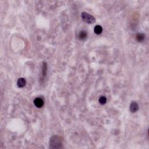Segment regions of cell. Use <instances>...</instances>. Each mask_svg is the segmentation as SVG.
<instances>
[{
	"mask_svg": "<svg viewBox=\"0 0 149 149\" xmlns=\"http://www.w3.org/2000/svg\"><path fill=\"white\" fill-rule=\"evenodd\" d=\"M62 147L61 137L58 136H53L50 140V147L52 149H59Z\"/></svg>",
	"mask_w": 149,
	"mask_h": 149,
	"instance_id": "6da1fadb",
	"label": "cell"
},
{
	"mask_svg": "<svg viewBox=\"0 0 149 149\" xmlns=\"http://www.w3.org/2000/svg\"><path fill=\"white\" fill-rule=\"evenodd\" d=\"M82 18L83 21L86 22L87 23H89V24H92L96 22L95 18L93 16L87 13V12H82Z\"/></svg>",
	"mask_w": 149,
	"mask_h": 149,
	"instance_id": "7a4b0ae2",
	"label": "cell"
},
{
	"mask_svg": "<svg viewBox=\"0 0 149 149\" xmlns=\"http://www.w3.org/2000/svg\"><path fill=\"white\" fill-rule=\"evenodd\" d=\"M34 104L36 105V107H38V108H41L43 107V104H44V102H43V100L40 98H36L34 100Z\"/></svg>",
	"mask_w": 149,
	"mask_h": 149,
	"instance_id": "3957f363",
	"label": "cell"
},
{
	"mask_svg": "<svg viewBox=\"0 0 149 149\" xmlns=\"http://www.w3.org/2000/svg\"><path fill=\"white\" fill-rule=\"evenodd\" d=\"M139 109L138 104L136 102H132L130 105V111L132 113H135Z\"/></svg>",
	"mask_w": 149,
	"mask_h": 149,
	"instance_id": "277c9868",
	"label": "cell"
},
{
	"mask_svg": "<svg viewBox=\"0 0 149 149\" xmlns=\"http://www.w3.org/2000/svg\"><path fill=\"white\" fill-rule=\"evenodd\" d=\"M26 83V80L24 79V78L20 77V78L18 79V82H17V85H18V86L19 87L22 88V87H23L25 86Z\"/></svg>",
	"mask_w": 149,
	"mask_h": 149,
	"instance_id": "5b68a950",
	"label": "cell"
},
{
	"mask_svg": "<svg viewBox=\"0 0 149 149\" xmlns=\"http://www.w3.org/2000/svg\"><path fill=\"white\" fill-rule=\"evenodd\" d=\"M145 36L143 33H137L136 36V39L138 42H141L145 40Z\"/></svg>",
	"mask_w": 149,
	"mask_h": 149,
	"instance_id": "8992f818",
	"label": "cell"
},
{
	"mask_svg": "<svg viewBox=\"0 0 149 149\" xmlns=\"http://www.w3.org/2000/svg\"><path fill=\"white\" fill-rule=\"evenodd\" d=\"M87 37V33L85 31H81L79 33V39L80 40H84Z\"/></svg>",
	"mask_w": 149,
	"mask_h": 149,
	"instance_id": "52a82bcc",
	"label": "cell"
},
{
	"mask_svg": "<svg viewBox=\"0 0 149 149\" xmlns=\"http://www.w3.org/2000/svg\"><path fill=\"white\" fill-rule=\"evenodd\" d=\"M94 32L97 34H99L101 33L103 31V28L100 25H97L96 26L95 28H94Z\"/></svg>",
	"mask_w": 149,
	"mask_h": 149,
	"instance_id": "ba28073f",
	"label": "cell"
},
{
	"mask_svg": "<svg viewBox=\"0 0 149 149\" xmlns=\"http://www.w3.org/2000/svg\"><path fill=\"white\" fill-rule=\"evenodd\" d=\"M107 102V98L105 96H101L99 98V103L101 104H105Z\"/></svg>",
	"mask_w": 149,
	"mask_h": 149,
	"instance_id": "9c48e42d",
	"label": "cell"
},
{
	"mask_svg": "<svg viewBox=\"0 0 149 149\" xmlns=\"http://www.w3.org/2000/svg\"><path fill=\"white\" fill-rule=\"evenodd\" d=\"M47 69V64L46 63H44V64H43V70H42V73L44 76H45V75H46Z\"/></svg>",
	"mask_w": 149,
	"mask_h": 149,
	"instance_id": "30bf717a",
	"label": "cell"
}]
</instances>
